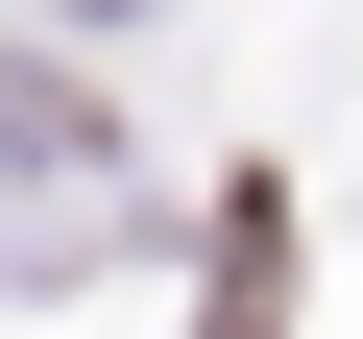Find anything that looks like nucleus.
<instances>
[{
  "label": "nucleus",
  "mask_w": 363,
  "mask_h": 339,
  "mask_svg": "<svg viewBox=\"0 0 363 339\" xmlns=\"http://www.w3.org/2000/svg\"><path fill=\"white\" fill-rule=\"evenodd\" d=\"M25 25H73V49H97V25H145V0H25Z\"/></svg>",
  "instance_id": "f03ea898"
},
{
  "label": "nucleus",
  "mask_w": 363,
  "mask_h": 339,
  "mask_svg": "<svg viewBox=\"0 0 363 339\" xmlns=\"http://www.w3.org/2000/svg\"><path fill=\"white\" fill-rule=\"evenodd\" d=\"M0 194H49V218L121 194V97H97L73 49H0Z\"/></svg>",
  "instance_id": "f257e3e1"
}]
</instances>
